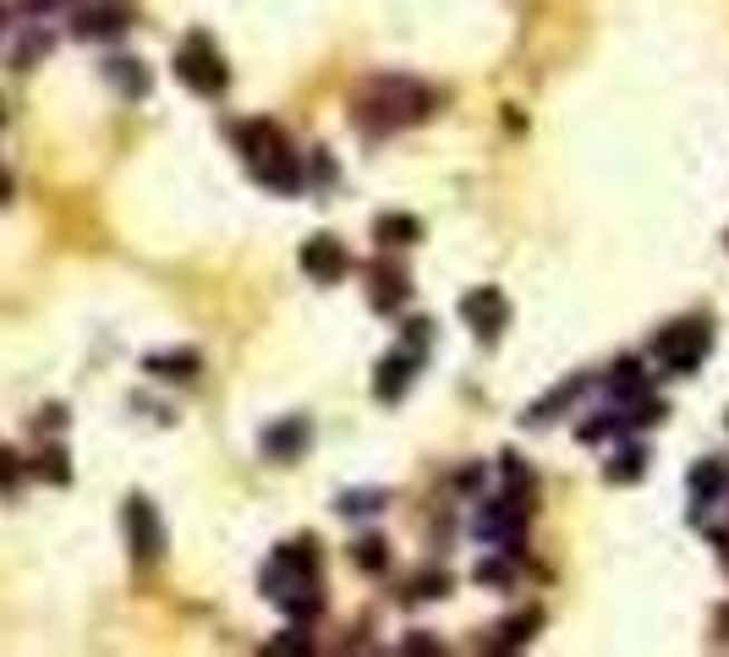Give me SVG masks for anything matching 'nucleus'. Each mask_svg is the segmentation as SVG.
<instances>
[{"label": "nucleus", "mask_w": 729, "mask_h": 657, "mask_svg": "<svg viewBox=\"0 0 729 657\" xmlns=\"http://www.w3.org/2000/svg\"><path fill=\"white\" fill-rule=\"evenodd\" d=\"M373 302L385 313H396L400 302H406V274L400 268H373Z\"/></svg>", "instance_id": "13"}, {"label": "nucleus", "mask_w": 729, "mask_h": 657, "mask_svg": "<svg viewBox=\"0 0 729 657\" xmlns=\"http://www.w3.org/2000/svg\"><path fill=\"white\" fill-rule=\"evenodd\" d=\"M122 28H127V11H122V6L88 11V17L77 22V33H82V39H110V33H122Z\"/></svg>", "instance_id": "11"}, {"label": "nucleus", "mask_w": 729, "mask_h": 657, "mask_svg": "<svg viewBox=\"0 0 729 657\" xmlns=\"http://www.w3.org/2000/svg\"><path fill=\"white\" fill-rule=\"evenodd\" d=\"M417 367H422V356L400 345L396 356H385V367H379V379H373V394H379V400H400V394H406V384H411V373H417Z\"/></svg>", "instance_id": "7"}, {"label": "nucleus", "mask_w": 729, "mask_h": 657, "mask_svg": "<svg viewBox=\"0 0 729 657\" xmlns=\"http://www.w3.org/2000/svg\"><path fill=\"white\" fill-rule=\"evenodd\" d=\"M110 82H122V94H143V88H148V71H143V66L137 61H110Z\"/></svg>", "instance_id": "15"}, {"label": "nucleus", "mask_w": 729, "mask_h": 657, "mask_svg": "<svg viewBox=\"0 0 729 657\" xmlns=\"http://www.w3.org/2000/svg\"><path fill=\"white\" fill-rule=\"evenodd\" d=\"M17 477H22V460L0 450V493H11V488H17Z\"/></svg>", "instance_id": "21"}, {"label": "nucleus", "mask_w": 729, "mask_h": 657, "mask_svg": "<svg viewBox=\"0 0 729 657\" xmlns=\"http://www.w3.org/2000/svg\"><path fill=\"white\" fill-rule=\"evenodd\" d=\"M346 268H351V258H346V247L330 242V236H313V242L302 247V274L319 280V285H334Z\"/></svg>", "instance_id": "5"}, {"label": "nucleus", "mask_w": 729, "mask_h": 657, "mask_svg": "<svg viewBox=\"0 0 729 657\" xmlns=\"http://www.w3.org/2000/svg\"><path fill=\"white\" fill-rule=\"evenodd\" d=\"M285 647H291V653H308V636H302V630H291L285 641H269V653H285Z\"/></svg>", "instance_id": "24"}, {"label": "nucleus", "mask_w": 729, "mask_h": 657, "mask_svg": "<svg viewBox=\"0 0 729 657\" xmlns=\"http://www.w3.org/2000/svg\"><path fill=\"white\" fill-rule=\"evenodd\" d=\"M537 625H543V614H537V608H527V614H522L516 625H505V647H522V641H527Z\"/></svg>", "instance_id": "18"}, {"label": "nucleus", "mask_w": 729, "mask_h": 657, "mask_svg": "<svg viewBox=\"0 0 729 657\" xmlns=\"http://www.w3.org/2000/svg\"><path fill=\"white\" fill-rule=\"evenodd\" d=\"M428 318H411V324H406V351H417V356H422V351H428Z\"/></svg>", "instance_id": "19"}, {"label": "nucleus", "mask_w": 729, "mask_h": 657, "mask_svg": "<svg viewBox=\"0 0 729 657\" xmlns=\"http://www.w3.org/2000/svg\"><path fill=\"white\" fill-rule=\"evenodd\" d=\"M0 203H11V182L6 176H0Z\"/></svg>", "instance_id": "25"}, {"label": "nucleus", "mask_w": 729, "mask_h": 657, "mask_svg": "<svg viewBox=\"0 0 729 657\" xmlns=\"http://www.w3.org/2000/svg\"><path fill=\"white\" fill-rule=\"evenodd\" d=\"M373 236H379L385 247H411V242H422V225H417L411 214H379V219H373Z\"/></svg>", "instance_id": "9"}, {"label": "nucleus", "mask_w": 729, "mask_h": 657, "mask_svg": "<svg viewBox=\"0 0 729 657\" xmlns=\"http://www.w3.org/2000/svg\"><path fill=\"white\" fill-rule=\"evenodd\" d=\"M477 581H488V587H505V581H511V565H483V570H477Z\"/></svg>", "instance_id": "23"}, {"label": "nucleus", "mask_w": 729, "mask_h": 657, "mask_svg": "<svg viewBox=\"0 0 729 657\" xmlns=\"http://www.w3.org/2000/svg\"><path fill=\"white\" fill-rule=\"evenodd\" d=\"M127 537H133L137 565H154L165 553V531H159V516L148 510V499H133L127 504Z\"/></svg>", "instance_id": "4"}, {"label": "nucleus", "mask_w": 729, "mask_h": 657, "mask_svg": "<svg viewBox=\"0 0 729 657\" xmlns=\"http://www.w3.org/2000/svg\"><path fill=\"white\" fill-rule=\"evenodd\" d=\"M642 471H648V450H620V455L603 465V477H609V482H636Z\"/></svg>", "instance_id": "14"}, {"label": "nucleus", "mask_w": 729, "mask_h": 657, "mask_svg": "<svg viewBox=\"0 0 729 657\" xmlns=\"http://www.w3.org/2000/svg\"><path fill=\"white\" fill-rule=\"evenodd\" d=\"M505 482H511V488H527V482H532V477H527V465H522L516 455H505Z\"/></svg>", "instance_id": "22"}, {"label": "nucleus", "mask_w": 729, "mask_h": 657, "mask_svg": "<svg viewBox=\"0 0 729 657\" xmlns=\"http://www.w3.org/2000/svg\"><path fill=\"white\" fill-rule=\"evenodd\" d=\"M308 439H313V428H308L302 416H285V422H274L264 433V455L269 460H297L308 450Z\"/></svg>", "instance_id": "6"}, {"label": "nucleus", "mask_w": 729, "mask_h": 657, "mask_svg": "<svg viewBox=\"0 0 729 657\" xmlns=\"http://www.w3.org/2000/svg\"><path fill=\"white\" fill-rule=\"evenodd\" d=\"M609 390L620 394V400H636V394H648V367H642V362H614V373H609Z\"/></svg>", "instance_id": "12"}, {"label": "nucleus", "mask_w": 729, "mask_h": 657, "mask_svg": "<svg viewBox=\"0 0 729 657\" xmlns=\"http://www.w3.org/2000/svg\"><path fill=\"white\" fill-rule=\"evenodd\" d=\"M461 318L477 329L483 340H494L499 329L511 324V302H505L494 285H477V291H466V296H461Z\"/></svg>", "instance_id": "3"}, {"label": "nucleus", "mask_w": 729, "mask_h": 657, "mask_svg": "<svg viewBox=\"0 0 729 657\" xmlns=\"http://www.w3.org/2000/svg\"><path fill=\"white\" fill-rule=\"evenodd\" d=\"M176 77H182L193 94H203V99H220L225 82H231V71L220 61L214 39H203V33H187V45L176 50Z\"/></svg>", "instance_id": "1"}, {"label": "nucleus", "mask_w": 729, "mask_h": 657, "mask_svg": "<svg viewBox=\"0 0 729 657\" xmlns=\"http://www.w3.org/2000/svg\"><path fill=\"white\" fill-rule=\"evenodd\" d=\"M445 587H450V576H417L411 597H445Z\"/></svg>", "instance_id": "20"}, {"label": "nucleus", "mask_w": 729, "mask_h": 657, "mask_svg": "<svg viewBox=\"0 0 729 657\" xmlns=\"http://www.w3.org/2000/svg\"><path fill=\"white\" fill-rule=\"evenodd\" d=\"M729 488V460H702L697 471H691V493L708 504V499H719Z\"/></svg>", "instance_id": "10"}, {"label": "nucleus", "mask_w": 729, "mask_h": 657, "mask_svg": "<svg viewBox=\"0 0 729 657\" xmlns=\"http://www.w3.org/2000/svg\"><path fill=\"white\" fill-rule=\"evenodd\" d=\"M33 471H39V477H50V482H71V465H67V455H61V450H45Z\"/></svg>", "instance_id": "17"}, {"label": "nucleus", "mask_w": 729, "mask_h": 657, "mask_svg": "<svg viewBox=\"0 0 729 657\" xmlns=\"http://www.w3.org/2000/svg\"><path fill=\"white\" fill-rule=\"evenodd\" d=\"M653 356H659L669 373H697L702 367V356H708V324H669L659 334V345H653Z\"/></svg>", "instance_id": "2"}, {"label": "nucleus", "mask_w": 729, "mask_h": 657, "mask_svg": "<svg viewBox=\"0 0 729 657\" xmlns=\"http://www.w3.org/2000/svg\"><path fill=\"white\" fill-rule=\"evenodd\" d=\"M154 379H171V384H187V379H198V351H154L148 362H143Z\"/></svg>", "instance_id": "8"}, {"label": "nucleus", "mask_w": 729, "mask_h": 657, "mask_svg": "<svg viewBox=\"0 0 729 657\" xmlns=\"http://www.w3.org/2000/svg\"><path fill=\"white\" fill-rule=\"evenodd\" d=\"M351 559H357L362 570H385V565H390V548H385V537H362Z\"/></svg>", "instance_id": "16"}]
</instances>
